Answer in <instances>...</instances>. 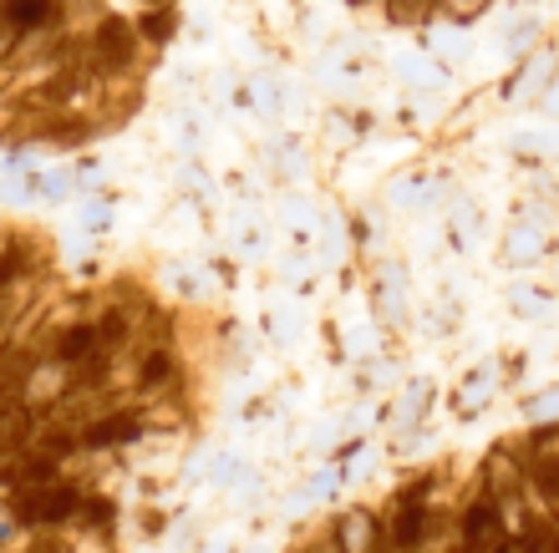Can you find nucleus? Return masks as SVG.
Masks as SVG:
<instances>
[{"mask_svg":"<svg viewBox=\"0 0 559 553\" xmlns=\"http://www.w3.org/2000/svg\"><path fill=\"white\" fill-rule=\"evenodd\" d=\"M290 553H559V417L423 467Z\"/></svg>","mask_w":559,"mask_h":553,"instance_id":"obj_1","label":"nucleus"},{"mask_svg":"<svg viewBox=\"0 0 559 553\" xmlns=\"http://www.w3.org/2000/svg\"><path fill=\"white\" fill-rule=\"evenodd\" d=\"M82 488H67V482H36V488H15L11 497V518L21 528H57L67 518H76L82 508Z\"/></svg>","mask_w":559,"mask_h":553,"instance_id":"obj_2","label":"nucleus"},{"mask_svg":"<svg viewBox=\"0 0 559 553\" xmlns=\"http://www.w3.org/2000/svg\"><path fill=\"white\" fill-rule=\"evenodd\" d=\"M0 15L15 31H41V26H61V0H5Z\"/></svg>","mask_w":559,"mask_h":553,"instance_id":"obj_3","label":"nucleus"},{"mask_svg":"<svg viewBox=\"0 0 559 553\" xmlns=\"http://www.w3.org/2000/svg\"><path fill=\"white\" fill-rule=\"evenodd\" d=\"M138 31H143L147 46H168V36L178 31V5H143Z\"/></svg>","mask_w":559,"mask_h":553,"instance_id":"obj_4","label":"nucleus"},{"mask_svg":"<svg viewBox=\"0 0 559 553\" xmlns=\"http://www.w3.org/2000/svg\"><path fill=\"white\" fill-rule=\"evenodd\" d=\"M15 41H21V31L0 15V72H5V61H11V51H15Z\"/></svg>","mask_w":559,"mask_h":553,"instance_id":"obj_5","label":"nucleus"},{"mask_svg":"<svg viewBox=\"0 0 559 553\" xmlns=\"http://www.w3.org/2000/svg\"><path fill=\"white\" fill-rule=\"evenodd\" d=\"M87 229H107V204H92L87 208Z\"/></svg>","mask_w":559,"mask_h":553,"instance_id":"obj_6","label":"nucleus"},{"mask_svg":"<svg viewBox=\"0 0 559 553\" xmlns=\"http://www.w3.org/2000/svg\"><path fill=\"white\" fill-rule=\"evenodd\" d=\"M346 5H371V0H346Z\"/></svg>","mask_w":559,"mask_h":553,"instance_id":"obj_7","label":"nucleus"},{"mask_svg":"<svg viewBox=\"0 0 559 553\" xmlns=\"http://www.w3.org/2000/svg\"><path fill=\"white\" fill-rule=\"evenodd\" d=\"M0 315H5V305H0Z\"/></svg>","mask_w":559,"mask_h":553,"instance_id":"obj_8","label":"nucleus"}]
</instances>
